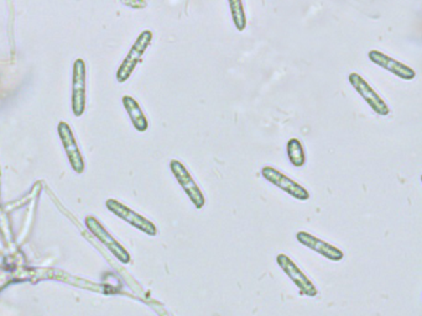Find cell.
<instances>
[{
  "label": "cell",
  "mask_w": 422,
  "mask_h": 316,
  "mask_svg": "<svg viewBox=\"0 0 422 316\" xmlns=\"http://www.w3.org/2000/svg\"><path fill=\"white\" fill-rule=\"evenodd\" d=\"M151 40H153V32L150 30H145L140 34L139 37L134 43L133 48L129 51L128 56L125 57L123 64H120V67L118 69V82L123 83L130 77V74L133 73L136 64H139L141 56L144 55L146 48H149Z\"/></svg>",
  "instance_id": "obj_1"
},
{
  "label": "cell",
  "mask_w": 422,
  "mask_h": 316,
  "mask_svg": "<svg viewBox=\"0 0 422 316\" xmlns=\"http://www.w3.org/2000/svg\"><path fill=\"white\" fill-rule=\"evenodd\" d=\"M276 264H279L280 268L283 269L290 280L294 282L301 294L310 296V298H314L317 295L318 292H317L316 285L309 280V277L297 267V264H295L289 256H286L285 253H280L276 256Z\"/></svg>",
  "instance_id": "obj_2"
},
{
  "label": "cell",
  "mask_w": 422,
  "mask_h": 316,
  "mask_svg": "<svg viewBox=\"0 0 422 316\" xmlns=\"http://www.w3.org/2000/svg\"><path fill=\"white\" fill-rule=\"evenodd\" d=\"M262 175L267 180L270 182L272 185L278 187L280 189L286 192L288 194L291 195L297 201H309L310 199V193L305 189L302 185H300L299 183H296L295 180L289 178L288 175L281 173L280 171L273 167H264L262 169Z\"/></svg>",
  "instance_id": "obj_3"
},
{
  "label": "cell",
  "mask_w": 422,
  "mask_h": 316,
  "mask_svg": "<svg viewBox=\"0 0 422 316\" xmlns=\"http://www.w3.org/2000/svg\"><path fill=\"white\" fill-rule=\"evenodd\" d=\"M170 168L177 182L181 185L182 189L185 190V193L188 195V198L191 199L193 206L197 209H202L206 204L204 195L201 189L198 188L196 182L192 178V175L190 174L186 167L177 159H172L170 162Z\"/></svg>",
  "instance_id": "obj_4"
},
{
  "label": "cell",
  "mask_w": 422,
  "mask_h": 316,
  "mask_svg": "<svg viewBox=\"0 0 422 316\" xmlns=\"http://www.w3.org/2000/svg\"><path fill=\"white\" fill-rule=\"evenodd\" d=\"M86 225L90 229V231L114 254V257H117L122 264L130 262V254L128 251L103 227L101 222L94 219L93 216H88L86 217Z\"/></svg>",
  "instance_id": "obj_5"
},
{
  "label": "cell",
  "mask_w": 422,
  "mask_h": 316,
  "mask_svg": "<svg viewBox=\"0 0 422 316\" xmlns=\"http://www.w3.org/2000/svg\"><path fill=\"white\" fill-rule=\"evenodd\" d=\"M348 79L356 92L363 98L364 101H367V104L378 115L386 116L391 113L389 106H386V103L375 93L374 89L368 85V82L364 80L363 77H360L358 73H351Z\"/></svg>",
  "instance_id": "obj_6"
},
{
  "label": "cell",
  "mask_w": 422,
  "mask_h": 316,
  "mask_svg": "<svg viewBox=\"0 0 422 316\" xmlns=\"http://www.w3.org/2000/svg\"><path fill=\"white\" fill-rule=\"evenodd\" d=\"M106 204H107L109 210L114 213L119 217H122L125 222H129L132 227H136L140 231L145 232L146 235H150V236H155L157 234L156 227L153 222L148 220L144 216H141L138 213L129 209L128 206H125L122 203L114 201V199H109Z\"/></svg>",
  "instance_id": "obj_7"
},
{
  "label": "cell",
  "mask_w": 422,
  "mask_h": 316,
  "mask_svg": "<svg viewBox=\"0 0 422 316\" xmlns=\"http://www.w3.org/2000/svg\"><path fill=\"white\" fill-rule=\"evenodd\" d=\"M86 106V64L83 59H76L73 64V87H72V109L76 116L85 113Z\"/></svg>",
  "instance_id": "obj_8"
},
{
  "label": "cell",
  "mask_w": 422,
  "mask_h": 316,
  "mask_svg": "<svg viewBox=\"0 0 422 316\" xmlns=\"http://www.w3.org/2000/svg\"><path fill=\"white\" fill-rule=\"evenodd\" d=\"M296 238L301 245L305 247L310 248L315 252L320 253L325 259L333 261V262H339L344 259V253L342 250L333 246L331 243H326L321 240L318 237L311 235L309 232L300 231L296 234Z\"/></svg>",
  "instance_id": "obj_9"
},
{
  "label": "cell",
  "mask_w": 422,
  "mask_h": 316,
  "mask_svg": "<svg viewBox=\"0 0 422 316\" xmlns=\"http://www.w3.org/2000/svg\"><path fill=\"white\" fill-rule=\"evenodd\" d=\"M368 57L373 64H378L381 69L389 71L391 73L395 74L399 78L405 79V80H412L416 77V73L414 69H410L407 64H401L394 58L386 56L380 51L372 50L369 51Z\"/></svg>",
  "instance_id": "obj_10"
},
{
  "label": "cell",
  "mask_w": 422,
  "mask_h": 316,
  "mask_svg": "<svg viewBox=\"0 0 422 316\" xmlns=\"http://www.w3.org/2000/svg\"><path fill=\"white\" fill-rule=\"evenodd\" d=\"M59 135L61 137L62 145H64V151L67 153V157L70 159L72 168L75 169L77 173H82L85 171V162L82 158V153L77 148L75 136L72 134L71 127L66 122H59Z\"/></svg>",
  "instance_id": "obj_11"
},
{
  "label": "cell",
  "mask_w": 422,
  "mask_h": 316,
  "mask_svg": "<svg viewBox=\"0 0 422 316\" xmlns=\"http://www.w3.org/2000/svg\"><path fill=\"white\" fill-rule=\"evenodd\" d=\"M123 104L125 106V109L128 111L129 116L132 119L134 127L140 132L146 131V129L149 127L148 120L145 117L144 113L140 109L139 104L136 103L135 99H133L132 96L125 95L123 96Z\"/></svg>",
  "instance_id": "obj_12"
},
{
  "label": "cell",
  "mask_w": 422,
  "mask_h": 316,
  "mask_svg": "<svg viewBox=\"0 0 422 316\" xmlns=\"http://www.w3.org/2000/svg\"><path fill=\"white\" fill-rule=\"evenodd\" d=\"M286 152L290 162L295 167H302L306 162L305 150L297 138H290L286 145Z\"/></svg>",
  "instance_id": "obj_13"
},
{
  "label": "cell",
  "mask_w": 422,
  "mask_h": 316,
  "mask_svg": "<svg viewBox=\"0 0 422 316\" xmlns=\"http://www.w3.org/2000/svg\"><path fill=\"white\" fill-rule=\"evenodd\" d=\"M230 13H232V19L234 22L235 27L238 31L246 30V16L244 11V6L239 0H230Z\"/></svg>",
  "instance_id": "obj_14"
}]
</instances>
